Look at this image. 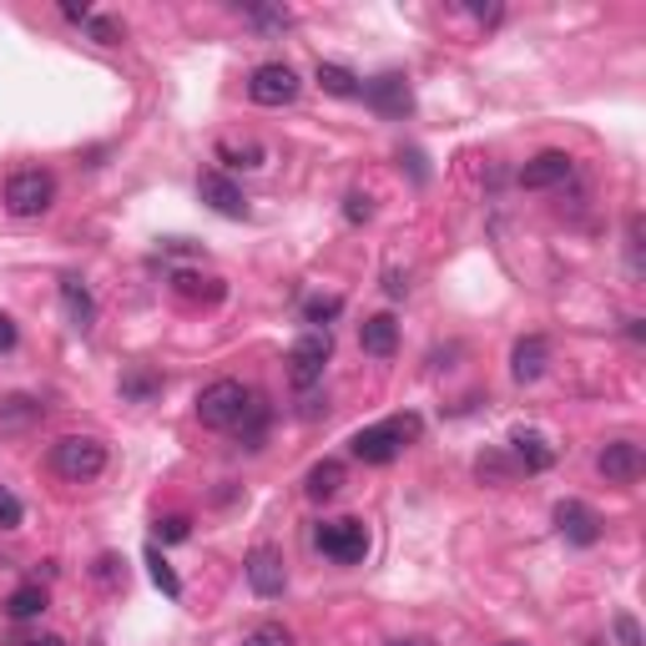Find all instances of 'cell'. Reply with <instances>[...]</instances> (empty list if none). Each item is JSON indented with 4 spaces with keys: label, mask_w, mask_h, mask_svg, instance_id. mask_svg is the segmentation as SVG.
Listing matches in <instances>:
<instances>
[{
    "label": "cell",
    "mask_w": 646,
    "mask_h": 646,
    "mask_svg": "<svg viewBox=\"0 0 646 646\" xmlns=\"http://www.w3.org/2000/svg\"><path fill=\"white\" fill-rule=\"evenodd\" d=\"M409 440H420V420H414V414H394V420H384V424L359 430L349 440V450L359 454L363 465H389V460H399V454H404Z\"/></svg>",
    "instance_id": "6da1fadb"
},
{
    "label": "cell",
    "mask_w": 646,
    "mask_h": 646,
    "mask_svg": "<svg viewBox=\"0 0 646 646\" xmlns=\"http://www.w3.org/2000/svg\"><path fill=\"white\" fill-rule=\"evenodd\" d=\"M51 470L61 480H71V485H86V480H96L106 470V444L91 440V434H66V440L51 444Z\"/></svg>",
    "instance_id": "7a4b0ae2"
},
{
    "label": "cell",
    "mask_w": 646,
    "mask_h": 646,
    "mask_svg": "<svg viewBox=\"0 0 646 646\" xmlns=\"http://www.w3.org/2000/svg\"><path fill=\"white\" fill-rule=\"evenodd\" d=\"M248 404H253V389H243L238 379H217V384H207L203 394H197V420H203L207 430H238Z\"/></svg>",
    "instance_id": "3957f363"
},
{
    "label": "cell",
    "mask_w": 646,
    "mask_h": 646,
    "mask_svg": "<svg viewBox=\"0 0 646 646\" xmlns=\"http://www.w3.org/2000/svg\"><path fill=\"white\" fill-rule=\"evenodd\" d=\"M314 541L334 566H363V556H369V525L353 521V515H343V521H324Z\"/></svg>",
    "instance_id": "277c9868"
},
{
    "label": "cell",
    "mask_w": 646,
    "mask_h": 646,
    "mask_svg": "<svg viewBox=\"0 0 646 646\" xmlns=\"http://www.w3.org/2000/svg\"><path fill=\"white\" fill-rule=\"evenodd\" d=\"M334 353V334L329 329H308L304 339L288 349V379H294V389H318L324 384V363H329Z\"/></svg>",
    "instance_id": "5b68a950"
},
{
    "label": "cell",
    "mask_w": 646,
    "mask_h": 646,
    "mask_svg": "<svg viewBox=\"0 0 646 646\" xmlns=\"http://www.w3.org/2000/svg\"><path fill=\"white\" fill-rule=\"evenodd\" d=\"M51 197H57V177L41 167H25L16 172L11 182H6V207H11L16 217H35L51 207Z\"/></svg>",
    "instance_id": "8992f818"
},
{
    "label": "cell",
    "mask_w": 646,
    "mask_h": 646,
    "mask_svg": "<svg viewBox=\"0 0 646 646\" xmlns=\"http://www.w3.org/2000/svg\"><path fill=\"white\" fill-rule=\"evenodd\" d=\"M243 576H248L253 596H263V602H273V596H284L288 591V561L278 545H253L248 561H243Z\"/></svg>",
    "instance_id": "52a82bcc"
},
{
    "label": "cell",
    "mask_w": 646,
    "mask_h": 646,
    "mask_svg": "<svg viewBox=\"0 0 646 646\" xmlns=\"http://www.w3.org/2000/svg\"><path fill=\"white\" fill-rule=\"evenodd\" d=\"M298 86H304V81H298V71L288 66V61H263L248 76V96L258 106H288L298 96Z\"/></svg>",
    "instance_id": "ba28073f"
},
{
    "label": "cell",
    "mask_w": 646,
    "mask_h": 646,
    "mask_svg": "<svg viewBox=\"0 0 646 646\" xmlns=\"http://www.w3.org/2000/svg\"><path fill=\"white\" fill-rule=\"evenodd\" d=\"M359 96L375 106L384 122H404V116L414 112V91H409V81L399 76V71H384V76H375L369 86H359Z\"/></svg>",
    "instance_id": "9c48e42d"
},
{
    "label": "cell",
    "mask_w": 646,
    "mask_h": 646,
    "mask_svg": "<svg viewBox=\"0 0 646 646\" xmlns=\"http://www.w3.org/2000/svg\"><path fill=\"white\" fill-rule=\"evenodd\" d=\"M596 470L606 475V485H636V480H642V470H646L642 444H632V440H612L602 454H596Z\"/></svg>",
    "instance_id": "30bf717a"
},
{
    "label": "cell",
    "mask_w": 646,
    "mask_h": 646,
    "mask_svg": "<svg viewBox=\"0 0 646 646\" xmlns=\"http://www.w3.org/2000/svg\"><path fill=\"white\" fill-rule=\"evenodd\" d=\"M556 531L566 535L571 545H596L602 541V515L591 511L586 500H561L556 505Z\"/></svg>",
    "instance_id": "8fae6325"
},
{
    "label": "cell",
    "mask_w": 646,
    "mask_h": 646,
    "mask_svg": "<svg viewBox=\"0 0 646 646\" xmlns=\"http://www.w3.org/2000/svg\"><path fill=\"white\" fill-rule=\"evenodd\" d=\"M571 172H576V162H571L566 152H541V157H531L521 167V187H531V193L561 187V182H571Z\"/></svg>",
    "instance_id": "7c38bea8"
},
{
    "label": "cell",
    "mask_w": 646,
    "mask_h": 646,
    "mask_svg": "<svg viewBox=\"0 0 646 646\" xmlns=\"http://www.w3.org/2000/svg\"><path fill=\"white\" fill-rule=\"evenodd\" d=\"M197 193H203V203L213 207V213H223V217H243V213H248V203H243V187L227 177V172H203Z\"/></svg>",
    "instance_id": "4fadbf2b"
},
{
    "label": "cell",
    "mask_w": 646,
    "mask_h": 646,
    "mask_svg": "<svg viewBox=\"0 0 646 646\" xmlns=\"http://www.w3.org/2000/svg\"><path fill=\"white\" fill-rule=\"evenodd\" d=\"M545 363H551V343H545L541 334L521 339V343H515V353H511V375H515V384H535V379L545 375Z\"/></svg>",
    "instance_id": "5bb4252c"
},
{
    "label": "cell",
    "mask_w": 646,
    "mask_h": 646,
    "mask_svg": "<svg viewBox=\"0 0 646 646\" xmlns=\"http://www.w3.org/2000/svg\"><path fill=\"white\" fill-rule=\"evenodd\" d=\"M511 454L525 465V475H541V470L556 465V450L545 444L541 430H515V434H511Z\"/></svg>",
    "instance_id": "9a60e30c"
},
{
    "label": "cell",
    "mask_w": 646,
    "mask_h": 646,
    "mask_svg": "<svg viewBox=\"0 0 646 646\" xmlns=\"http://www.w3.org/2000/svg\"><path fill=\"white\" fill-rule=\"evenodd\" d=\"M359 349H363V353H375V359H394V353H399V324H394L389 314L363 318Z\"/></svg>",
    "instance_id": "2e32d148"
},
{
    "label": "cell",
    "mask_w": 646,
    "mask_h": 646,
    "mask_svg": "<svg viewBox=\"0 0 646 646\" xmlns=\"http://www.w3.org/2000/svg\"><path fill=\"white\" fill-rule=\"evenodd\" d=\"M61 304H66L71 329L86 334L91 324H96V304H91V294H86V284H81V278H61Z\"/></svg>",
    "instance_id": "e0dca14e"
},
{
    "label": "cell",
    "mask_w": 646,
    "mask_h": 646,
    "mask_svg": "<svg viewBox=\"0 0 646 646\" xmlns=\"http://www.w3.org/2000/svg\"><path fill=\"white\" fill-rule=\"evenodd\" d=\"M304 490H308V500H334L343 490V465L339 460H318V465L308 470Z\"/></svg>",
    "instance_id": "ac0fdd59"
},
{
    "label": "cell",
    "mask_w": 646,
    "mask_h": 646,
    "mask_svg": "<svg viewBox=\"0 0 646 646\" xmlns=\"http://www.w3.org/2000/svg\"><path fill=\"white\" fill-rule=\"evenodd\" d=\"M268 420H273L268 399H258V394H253L248 414H243V420H238V430H233V434H238V444H243V450H258V444H263V434H268Z\"/></svg>",
    "instance_id": "d6986e66"
},
{
    "label": "cell",
    "mask_w": 646,
    "mask_h": 646,
    "mask_svg": "<svg viewBox=\"0 0 646 646\" xmlns=\"http://www.w3.org/2000/svg\"><path fill=\"white\" fill-rule=\"evenodd\" d=\"M41 612H45V586H41V581L16 586L11 602H6V616H11V622H31V616H41Z\"/></svg>",
    "instance_id": "ffe728a7"
},
{
    "label": "cell",
    "mask_w": 646,
    "mask_h": 646,
    "mask_svg": "<svg viewBox=\"0 0 646 646\" xmlns=\"http://www.w3.org/2000/svg\"><path fill=\"white\" fill-rule=\"evenodd\" d=\"M172 294L177 298H207V304H217V298L227 294L223 278H197V273H172Z\"/></svg>",
    "instance_id": "44dd1931"
},
{
    "label": "cell",
    "mask_w": 646,
    "mask_h": 646,
    "mask_svg": "<svg viewBox=\"0 0 646 646\" xmlns=\"http://www.w3.org/2000/svg\"><path fill=\"white\" fill-rule=\"evenodd\" d=\"M318 86L329 91V96H343V102H349V96H359V76H353L349 66H334V61H318Z\"/></svg>",
    "instance_id": "7402d4cb"
},
{
    "label": "cell",
    "mask_w": 646,
    "mask_h": 646,
    "mask_svg": "<svg viewBox=\"0 0 646 646\" xmlns=\"http://www.w3.org/2000/svg\"><path fill=\"white\" fill-rule=\"evenodd\" d=\"M243 21L263 35H284L288 25H294V16H288L284 6H243Z\"/></svg>",
    "instance_id": "603a6c76"
},
{
    "label": "cell",
    "mask_w": 646,
    "mask_h": 646,
    "mask_svg": "<svg viewBox=\"0 0 646 646\" xmlns=\"http://www.w3.org/2000/svg\"><path fill=\"white\" fill-rule=\"evenodd\" d=\"M162 394V375H152V369H126L122 375V399H132V404H147V399Z\"/></svg>",
    "instance_id": "cb8c5ba5"
},
{
    "label": "cell",
    "mask_w": 646,
    "mask_h": 646,
    "mask_svg": "<svg viewBox=\"0 0 646 646\" xmlns=\"http://www.w3.org/2000/svg\"><path fill=\"white\" fill-rule=\"evenodd\" d=\"M147 571H152V581H157V591L167 596V602H182V581H177V571L162 561L157 545H147Z\"/></svg>",
    "instance_id": "d4e9b609"
},
{
    "label": "cell",
    "mask_w": 646,
    "mask_h": 646,
    "mask_svg": "<svg viewBox=\"0 0 646 646\" xmlns=\"http://www.w3.org/2000/svg\"><path fill=\"white\" fill-rule=\"evenodd\" d=\"M31 420H41V404H35V399H6V404H0V424H6V430H16V424H31Z\"/></svg>",
    "instance_id": "484cf974"
},
{
    "label": "cell",
    "mask_w": 646,
    "mask_h": 646,
    "mask_svg": "<svg viewBox=\"0 0 646 646\" xmlns=\"http://www.w3.org/2000/svg\"><path fill=\"white\" fill-rule=\"evenodd\" d=\"M243 646H294V632H288L284 622H258L243 636Z\"/></svg>",
    "instance_id": "4316f807"
},
{
    "label": "cell",
    "mask_w": 646,
    "mask_h": 646,
    "mask_svg": "<svg viewBox=\"0 0 646 646\" xmlns=\"http://www.w3.org/2000/svg\"><path fill=\"white\" fill-rule=\"evenodd\" d=\"M343 314V298H308L304 304V324H314V329H324V324H329V318H339Z\"/></svg>",
    "instance_id": "83f0119b"
},
{
    "label": "cell",
    "mask_w": 646,
    "mask_h": 646,
    "mask_svg": "<svg viewBox=\"0 0 646 646\" xmlns=\"http://www.w3.org/2000/svg\"><path fill=\"white\" fill-rule=\"evenodd\" d=\"M81 25H86V35H91V41H102V45H122V25H116V21H106V16H86V21H81Z\"/></svg>",
    "instance_id": "f1b7e54d"
},
{
    "label": "cell",
    "mask_w": 646,
    "mask_h": 646,
    "mask_svg": "<svg viewBox=\"0 0 646 646\" xmlns=\"http://www.w3.org/2000/svg\"><path fill=\"white\" fill-rule=\"evenodd\" d=\"M217 157H227V167H263V147H253V142H248V147H227V142H223V147H217Z\"/></svg>",
    "instance_id": "f546056e"
},
{
    "label": "cell",
    "mask_w": 646,
    "mask_h": 646,
    "mask_svg": "<svg viewBox=\"0 0 646 646\" xmlns=\"http://www.w3.org/2000/svg\"><path fill=\"white\" fill-rule=\"evenodd\" d=\"M21 521H25V505H21V500H16L6 485H0V531H16Z\"/></svg>",
    "instance_id": "4dcf8cb0"
},
{
    "label": "cell",
    "mask_w": 646,
    "mask_h": 646,
    "mask_svg": "<svg viewBox=\"0 0 646 646\" xmlns=\"http://www.w3.org/2000/svg\"><path fill=\"white\" fill-rule=\"evenodd\" d=\"M343 217H349L353 227L369 223V217H375V197H369V193H349V197H343Z\"/></svg>",
    "instance_id": "1f68e13d"
},
{
    "label": "cell",
    "mask_w": 646,
    "mask_h": 646,
    "mask_svg": "<svg viewBox=\"0 0 646 646\" xmlns=\"http://www.w3.org/2000/svg\"><path fill=\"white\" fill-rule=\"evenodd\" d=\"M329 409V394L324 389H298V420H318Z\"/></svg>",
    "instance_id": "d6a6232c"
},
{
    "label": "cell",
    "mask_w": 646,
    "mask_h": 646,
    "mask_svg": "<svg viewBox=\"0 0 646 646\" xmlns=\"http://www.w3.org/2000/svg\"><path fill=\"white\" fill-rule=\"evenodd\" d=\"M187 535H193V521H187V515H162L157 521V541H187Z\"/></svg>",
    "instance_id": "836d02e7"
},
{
    "label": "cell",
    "mask_w": 646,
    "mask_h": 646,
    "mask_svg": "<svg viewBox=\"0 0 646 646\" xmlns=\"http://www.w3.org/2000/svg\"><path fill=\"white\" fill-rule=\"evenodd\" d=\"M642 213H632V223H626V258H632V273H642Z\"/></svg>",
    "instance_id": "e575fe53"
},
{
    "label": "cell",
    "mask_w": 646,
    "mask_h": 646,
    "mask_svg": "<svg viewBox=\"0 0 646 646\" xmlns=\"http://www.w3.org/2000/svg\"><path fill=\"white\" fill-rule=\"evenodd\" d=\"M480 480H495V485H500V480H505V475H511V465H505V460H500V454H485V460H480Z\"/></svg>",
    "instance_id": "d590c367"
},
{
    "label": "cell",
    "mask_w": 646,
    "mask_h": 646,
    "mask_svg": "<svg viewBox=\"0 0 646 646\" xmlns=\"http://www.w3.org/2000/svg\"><path fill=\"white\" fill-rule=\"evenodd\" d=\"M616 636H622V646H642V632H636L632 616H616Z\"/></svg>",
    "instance_id": "8d00e7d4"
},
{
    "label": "cell",
    "mask_w": 646,
    "mask_h": 646,
    "mask_svg": "<svg viewBox=\"0 0 646 646\" xmlns=\"http://www.w3.org/2000/svg\"><path fill=\"white\" fill-rule=\"evenodd\" d=\"M16 349V324H11V314H0V353H11Z\"/></svg>",
    "instance_id": "74e56055"
},
{
    "label": "cell",
    "mask_w": 646,
    "mask_h": 646,
    "mask_svg": "<svg viewBox=\"0 0 646 646\" xmlns=\"http://www.w3.org/2000/svg\"><path fill=\"white\" fill-rule=\"evenodd\" d=\"M475 21L480 25H495L500 21V6H475Z\"/></svg>",
    "instance_id": "f35d334b"
},
{
    "label": "cell",
    "mask_w": 646,
    "mask_h": 646,
    "mask_svg": "<svg viewBox=\"0 0 646 646\" xmlns=\"http://www.w3.org/2000/svg\"><path fill=\"white\" fill-rule=\"evenodd\" d=\"M384 646H434L430 636H394V642H384Z\"/></svg>",
    "instance_id": "ab89813d"
},
{
    "label": "cell",
    "mask_w": 646,
    "mask_h": 646,
    "mask_svg": "<svg viewBox=\"0 0 646 646\" xmlns=\"http://www.w3.org/2000/svg\"><path fill=\"white\" fill-rule=\"evenodd\" d=\"M21 646H66L61 636H35V642H21Z\"/></svg>",
    "instance_id": "60d3db41"
},
{
    "label": "cell",
    "mask_w": 646,
    "mask_h": 646,
    "mask_svg": "<svg viewBox=\"0 0 646 646\" xmlns=\"http://www.w3.org/2000/svg\"><path fill=\"white\" fill-rule=\"evenodd\" d=\"M500 646H525V642H500Z\"/></svg>",
    "instance_id": "b9f144b4"
}]
</instances>
